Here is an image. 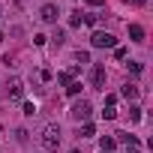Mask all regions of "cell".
Segmentation results:
<instances>
[{
	"label": "cell",
	"mask_w": 153,
	"mask_h": 153,
	"mask_svg": "<svg viewBox=\"0 0 153 153\" xmlns=\"http://www.w3.org/2000/svg\"><path fill=\"white\" fill-rule=\"evenodd\" d=\"M39 141H42V147H45V150H57V147H60V141H63V129H60L57 123H48V126L42 129Z\"/></svg>",
	"instance_id": "cell-1"
},
{
	"label": "cell",
	"mask_w": 153,
	"mask_h": 153,
	"mask_svg": "<svg viewBox=\"0 0 153 153\" xmlns=\"http://www.w3.org/2000/svg\"><path fill=\"white\" fill-rule=\"evenodd\" d=\"M90 45H93V48H114V45H117V36L108 33V30H93Z\"/></svg>",
	"instance_id": "cell-2"
},
{
	"label": "cell",
	"mask_w": 153,
	"mask_h": 153,
	"mask_svg": "<svg viewBox=\"0 0 153 153\" xmlns=\"http://www.w3.org/2000/svg\"><path fill=\"white\" fill-rule=\"evenodd\" d=\"M69 114H72V120H78V123L84 120V123H87V117L93 114V105H90L87 99H78V102L72 105V111H69Z\"/></svg>",
	"instance_id": "cell-3"
},
{
	"label": "cell",
	"mask_w": 153,
	"mask_h": 153,
	"mask_svg": "<svg viewBox=\"0 0 153 153\" xmlns=\"http://www.w3.org/2000/svg\"><path fill=\"white\" fill-rule=\"evenodd\" d=\"M90 87L105 90V66H93L90 69Z\"/></svg>",
	"instance_id": "cell-4"
},
{
	"label": "cell",
	"mask_w": 153,
	"mask_h": 153,
	"mask_svg": "<svg viewBox=\"0 0 153 153\" xmlns=\"http://www.w3.org/2000/svg\"><path fill=\"white\" fill-rule=\"evenodd\" d=\"M57 15H60V9H57L54 3H45V6L39 9V18H42V21H48V24H54V21H57Z\"/></svg>",
	"instance_id": "cell-5"
},
{
	"label": "cell",
	"mask_w": 153,
	"mask_h": 153,
	"mask_svg": "<svg viewBox=\"0 0 153 153\" xmlns=\"http://www.w3.org/2000/svg\"><path fill=\"white\" fill-rule=\"evenodd\" d=\"M6 90H9V99H21V96H24V84H21V78H12V81L6 84Z\"/></svg>",
	"instance_id": "cell-6"
},
{
	"label": "cell",
	"mask_w": 153,
	"mask_h": 153,
	"mask_svg": "<svg viewBox=\"0 0 153 153\" xmlns=\"http://www.w3.org/2000/svg\"><path fill=\"white\" fill-rule=\"evenodd\" d=\"M75 75H78V66H69L66 72H60V75H57V84H72Z\"/></svg>",
	"instance_id": "cell-7"
},
{
	"label": "cell",
	"mask_w": 153,
	"mask_h": 153,
	"mask_svg": "<svg viewBox=\"0 0 153 153\" xmlns=\"http://www.w3.org/2000/svg\"><path fill=\"white\" fill-rule=\"evenodd\" d=\"M129 39L132 42H144V27L141 24H129Z\"/></svg>",
	"instance_id": "cell-8"
},
{
	"label": "cell",
	"mask_w": 153,
	"mask_h": 153,
	"mask_svg": "<svg viewBox=\"0 0 153 153\" xmlns=\"http://www.w3.org/2000/svg\"><path fill=\"white\" fill-rule=\"evenodd\" d=\"M114 141H120V144H126V147H138V138L135 135H129V132H117V138Z\"/></svg>",
	"instance_id": "cell-9"
},
{
	"label": "cell",
	"mask_w": 153,
	"mask_h": 153,
	"mask_svg": "<svg viewBox=\"0 0 153 153\" xmlns=\"http://www.w3.org/2000/svg\"><path fill=\"white\" fill-rule=\"evenodd\" d=\"M120 96H123V99H138V87L126 81V84H123V90H120Z\"/></svg>",
	"instance_id": "cell-10"
},
{
	"label": "cell",
	"mask_w": 153,
	"mask_h": 153,
	"mask_svg": "<svg viewBox=\"0 0 153 153\" xmlns=\"http://www.w3.org/2000/svg\"><path fill=\"white\" fill-rule=\"evenodd\" d=\"M78 135H81V138H93V135H96V126H93V123L87 120V123H84V126L78 129Z\"/></svg>",
	"instance_id": "cell-11"
},
{
	"label": "cell",
	"mask_w": 153,
	"mask_h": 153,
	"mask_svg": "<svg viewBox=\"0 0 153 153\" xmlns=\"http://www.w3.org/2000/svg\"><path fill=\"white\" fill-rule=\"evenodd\" d=\"M114 144H117V141H114L111 135H105V138L99 141V150H102V153H108V150H114Z\"/></svg>",
	"instance_id": "cell-12"
},
{
	"label": "cell",
	"mask_w": 153,
	"mask_h": 153,
	"mask_svg": "<svg viewBox=\"0 0 153 153\" xmlns=\"http://www.w3.org/2000/svg\"><path fill=\"white\" fill-rule=\"evenodd\" d=\"M81 24H84V15H78V12L69 15V27H81Z\"/></svg>",
	"instance_id": "cell-13"
},
{
	"label": "cell",
	"mask_w": 153,
	"mask_h": 153,
	"mask_svg": "<svg viewBox=\"0 0 153 153\" xmlns=\"http://www.w3.org/2000/svg\"><path fill=\"white\" fill-rule=\"evenodd\" d=\"M78 93H81V84H78V81L66 84V96H78Z\"/></svg>",
	"instance_id": "cell-14"
},
{
	"label": "cell",
	"mask_w": 153,
	"mask_h": 153,
	"mask_svg": "<svg viewBox=\"0 0 153 153\" xmlns=\"http://www.w3.org/2000/svg\"><path fill=\"white\" fill-rule=\"evenodd\" d=\"M51 42H54V45H63V42H66V33H63V30H54Z\"/></svg>",
	"instance_id": "cell-15"
},
{
	"label": "cell",
	"mask_w": 153,
	"mask_h": 153,
	"mask_svg": "<svg viewBox=\"0 0 153 153\" xmlns=\"http://www.w3.org/2000/svg\"><path fill=\"white\" fill-rule=\"evenodd\" d=\"M102 117H105V120H114V117H117V108H114V105H105Z\"/></svg>",
	"instance_id": "cell-16"
},
{
	"label": "cell",
	"mask_w": 153,
	"mask_h": 153,
	"mask_svg": "<svg viewBox=\"0 0 153 153\" xmlns=\"http://www.w3.org/2000/svg\"><path fill=\"white\" fill-rule=\"evenodd\" d=\"M141 117H144V114H141V108H138V105H132V108H129V120H135V123H138Z\"/></svg>",
	"instance_id": "cell-17"
},
{
	"label": "cell",
	"mask_w": 153,
	"mask_h": 153,
	"mask_svg": "<svg viewBox=\"0 0 153 153\" xmlns=\"http://www.w3.org/2000/svg\"><path fill=\"white\" fill-rule=\"evenodd\" d=\"M84 24H90V27H96V24H99V15H96V12H90V15H84Z\"/></svg>",
	"instance_id": "cell-18"
},
{
	"label": "cell",
	"mask_w": 153,
	"mask_h": 153,
	"mask_svg": "<svg viewBox=\"0 0 153 153\" xmlns=\"http://www.w3.org/2000/svg\"><path fill=\"white\" fill-rule=\"evenodd\" d=\"M75 60H78V63H90V54L87 51H75Z\"/></svg>",
	"instance_id": "cell-19"
},
{
	"label": "cell",
	"mask_w": 153,
	"mask_h": 153,
	"mask_svg": "<svg viewBox=\"0 0 153 153\" xmlns=\"http://www.w3.org/2000/svg\"><path fill=\"white\" fill-rule=\"evenodd\" d=\"M114 57H117V60H126V48H123V45H114Z\"/></svg>",
	"instance_id": "cell-20"
},
{
	"label": "cell",
	"mask_w": 153,
	"mask_h": 153,
	"mask_svg": "<svg viewBox=\"0 0 153 153\" xmlns=\"http://www.w3.org/2000/svg\"><path fill=\"white\" fill-rule=\"evenodd\" d=\"M141 69H144L141 63H135V60H129V72H132V75H141Z\"/></svg>",
	"instance_id": "cell-21"
},
{
	"label": "cell",
	"mask_w": 153,
	"mask_h": 153,
	"mask_svg": "<svg viewBox=\"0 0 153 153\" xmlns=\"http://www.w3.org/2000/svg\"><path fill=\"white\" fill-rule=\"evenodd\" d=\"M24 114L33 117V114H36V105H33V102H24Z\"/></svg>",
	"instance_id": "cell-22"
},
{
	"label": "cell",
	"mask_w": 153,
	"mask_h": 153,
	"mask_svg": "<svg viewBox=\"0 0 153 153\" xmlns=\"http://www.w3.org/2000/svg\"><path fill=\"white\" fill-rule=\"evenodd\" d=\"M33 42H36V45H45V42H48V36H42V33H36V36H33Z\"/></svg>",
	"instance_id": "cell-23"
},
{
	"label": "cell",
	"mask_w": 153,
	"mask_h": 153,
	"mask_svg": "<svg viewBox=\"0 0 153 153\" xmlns=\"http://www.w3.org/2000/svg\"><path fill=\"white\" fill-rule=\"evenodd\" d=\"M87 3H90V6H102V3H105V0H87Z\"/></svg>",
	"instance_id": "cell-24"
},
{
	"label": "cell",
	"mask_w": 153,
	"mask_h": 153,
	"mask_svg": "<svg viewBox=\"0 0 153 153\" xmlns=\"http://www.w3.org/2000/svg\"><path fill=\"white\" fill-rule=\"evenodd\" d=\"M147 3V0H132V6H144Z\"/></svg>",
	"instance_id": "cell-25"
},
{
	"label": "cell",
	"mask_w": 153,
	"mask_h": 153,
	"mask_svg": "<svg viewBox=\"0 0 153 153\" xmlns=\"http://www.w3.org/2000/svg\"><path fill=\"white\" fill-rule=\"evenodd\" d=\"M129 153H141V147H129Z\"/></svg>",
	"instance_id": "cell-26"
},
{
	"label": "cell",
	"mask_w": 153,
	"mask_h": 153,
	"mask_svg": "<svg viewBox=\"0 0 153 153\" xmlns=\"http://www.w3.org/2000/svg\"><path fill=\"white\" fill-rule=\"evenodd\" d=\"M72 153H81V150H72Z\"/></svg>",
	"instance_id": "cell-27"
},
{
	"label": "cell",
	"mask_w": 153,
	"mask_h": 153,
	"mask_svg": "<svg viewBox=\"0 0 153 153\" xmlns=\"http://www.w3.org/2000/svg\"><path fill=\"white\" fill-rule=\"evenodd\" d=\"M99 153H102V150H99ZM108 153H114V150H108Z\"/></svg>",
	"instance_id": "cell-28"
}]
</instances>
